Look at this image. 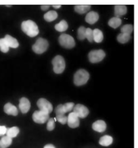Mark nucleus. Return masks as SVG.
Here are the masks:
<instances>
[{"label":"nucleus","mask_w":138,"mask_h":148,"mask_svg":"<svg viewBox=\"0 0 138 148\" xmlns=\"http://www.w3.org/2000/svg\"><path fill=\"white\" fill-rule=\"evenodd\" d=\"M86 38L90 42H92L93 40V30L90 28H87L86 29Z\"/></svg>","instance_id":"c756f323"},{"label":"nucleus","mask_w":138,"mask_h":148,"mask_svg":"<svg viewBox=\"0 0 138 148\" xmlns=\"http://www.w3.org/2000/svg\"><path fill=\"white\" fill-rule=\"evenodd\" d=\"M49 7H50V5H43L41 6V9L43 10H46L48 9Z\"/></svg>","instance_id":"473e14b6"},{"label":"nucleus","mask_w":138,"mask_h":148,"mask_svg":"<svg viewBox=\"0 0 138 148\" xmlns=\"http://www.w3.org/2000/svg\"><path fill=\"white\" fill-rule=\"evenodd\" d=\"M57 17V13L55 10H50L47 12L44 15V18L48 22H51L55 20Z\"/></svg>","instance_id":"412c9836"},{"label":"nucleus","mask_w":138,"mask_h":148,"mask_svg":"<svg viewBox=\"0 0 138 148\" xmlns=\"http://www.w3.org/2000/svg\"><path fill=\"white\" fill-rule=\"evenodd\" d=\"M52 6L53 7V8H54L55 9H59V8H60V7H61V5H52Z\"/></svg>","instance_id":"f704fd0d"},{"label":"nucleus","mask_w":138,"mask_h":148,"mask_svg":"<svg viewBox=\"0 0 138 148\" xmlns=\"http://www.w3.org/2000/svg\"><path fill=\"white\" fill-rule=\"evenodd\" d=\"M59 42L62 47L66 49L73 48L75 45V42L74 38L72 36L66 34H63L59 36Z\"/></svg>","instance_id":"39448f33"},{"label":"nucleus","mask_w":138,"mask_h":148,"mask_svg":"<svg viewBox=\"0 0 138 148\" xmlns=\"http://www.w3.org/2000/svg\"><path fill=\"white\" fill-rule=\"evenodd\" d=\"M114 12L115 16L121 17L125 15L127 12V8L124 5H117L114 6Z\"/></svg>","instance_id":"2eb2a0df"},{"label":"nucleus","mask_w":138,"mask_h":148,"mask_svg":"<svg viewBox=\"0 0 138 148\" xmlns=\"http://www.w3.org/2000/svg\"><path fill=\"white\" fill-rule=\"evenodd\" d=\"M55 120L54 118H49L47 121V129L48 131H52L55 128Z\"/></svg>","instance_id":"7c9ffc66"},{"label":"nucleus","mask_w":138,"mask_h":148,"mask_svg":"<svg viewBox=\"0 0 138 148\" xmlns=\"http://www.w3.org/2000/svg\"><path fill=\"white\" fill-rule=\"evenodd\" d=\"M86 28L83 26L79 27L77 31V38L78 39L82 40L86 38Z\"/></svg>","instance_id":"a878e982"},{"label":"nucleus","mask_w":138,"mask_h":148,"mask_svg":"<svg viewBox=\"0 0 138 148\" xmlns=\"http://www.w3.org/2000/svg\"><path fill=\"white\" fill-rule=\"evenodd\" d=\"M103 35L102 32L98 29L95 28L93 29V40L96 43H100L103 40Z\"/></svg>","instance_id":"a211bd4d"},{"label":"nucleus","mask_w":138,"mask_h":148,"mask_svg":"<svg viewBox=\"0 0 138 148\" xmlns=\"http://www.w3.org/2000/svg\"><path fill=\"white\" fill-rule=\"evenodd\" d=\"M20 130L17 127H12L9 128H7L6 135L12 138H15L19 134Z\"/></svg>","instance_id":"393cba45"},{"label":"nucleus","mask_w":138,"mask_h":148,"mask_svg":"<svg viewBox=\"0 0 138 148\" xmlns=\"http://www.w3.org/2000/svg\"><path fill=\"white\" fill-rule=\"evenodd\" d=\"M73 110L79 118L86 117L89 113L87 108L82 104H76L75 105L73 108Z\"/></svg>","instance_id":"1a4fd4ad"},{"label":"nucleus","mask_w":138,"mask_h":148,"mask_svg":"<svg viewBox=\"0 0 138 148\" xmlns=\"http://www.w3.org/2000/svg\"><path fill=\"white\" fill-rule=\"evenodd\" d=\"M32 118L35 123L39 124H43L48 120L49 119V113L39 110H36L33 113Z\"/></svg>","instance_id":"0eeeda50"},{"label":"nucleus","mask_w":138,"mask_h":148,"mask_svg":"<svg viewBox=\"0 0 138 148\" xmlns=\"http://www.w3.org/2000/svg\"><path fill=\"white\" fill-rule=\"evenodd\" d=\"M121 23H122L121 19L119 17H117V16L112 17L108 21V25L110 27L114 29H116L118 28L119 26H120Z\"/></svg>","instance_id":"f3484780"},{"label":"nucleus","mask_w":138,"mask_h":148,"mask_svg":"<svg viewBox=\"0 0 138 148\" xmlns=\"http://www.w3.org/2000/svg\"><path fill=\"white\" fill-rule=\"evenodd\" d=\"M105 57V53L101 49L94 50L90 51L88 55L89 60L91 63H97L101 61Z\"/></svg>","instance_id":"423d86ee"},{"label":"nucleus","mask_w":138,"mask_h":148,"mask_svg":"<svg viewBox=\"0 0 138 148\" xmlns=\"http://www.w3.org/2000/svg\"><path fill=\"white\" fill-rule=\"evenodd\" d=\"M18 106L21 112L22 113H26L29 111L30 108V103L26 98L22 97L20 99Z\"/></svg>","instance_id":"9b49d317"},{"label":"nucleus","mask_w":138,"mask_h":148,"mask_svg":"<svg viewBox=\"0 0 138 148\" xmlns=\"http://www.w3.org/2000/svg\"><path fill=\"white\" fill-rule=\"evenodd\" d=\"M22 31L30 37H34L39 34V30L37 25L32 20H28L24 21L21 23Z\"/></svg>","instance_id":"f257e3e1"},{"label":"nucleus","mask_w":138,"mask_h":148,"mask_svg":"<svg viewBox=\"0 0 138 148\" xmlns=\"http://www.w3.org/2000/svg\"><path fill=\"white\" fill-rule=\"evenodd\" d=\"M3 110L4 112L9 115L16 116L18 114V109L11 103H6L3 107Z\"/></svg>","instance_id":"4468645a"},{"label":"nucleus","mask_w":138,"mask_h":148,"mask_svg":"<svg viewBox=\"0 0 138 148\" xmlns=\"http://www.w3.org/2000/svg\"><path fill=\"white\" fill-rule=\"evenodd\" d=\"M56 120L59 121L62 124H64L67 122V117L65 114L56 115Z\"/></svg>","instance_id":"2f4dec72"},{"label":"nucleus","mask_w":138,"mask_h":148,"mask_svg":"<svg viewBox=\"0 0 138 148\" xmlns=\"http://www.w3.org/2000/svg\"><path fill=\"white\" fill-rule=\"evenodd\" d=\"M131 39L130 34L121 32L117 36V41L120 43H127L129 39Z\"/></svg>","instance_id":"b1692460"},{"label":"nucleus","mask_w":138,"mask_h":148,"mask_svg":"<svg viewBox=\"0 0 138 148\" xmlns=\"http://www.w3.org/2000/svg\"><path fill=\"white\" fill-rule=\"evenodd\" d=\"M52 63L53 65V70L55 73L59 74L64 71L66 67V63L62 56L59 55L55 56L53 58Z\"/></svg>","instance_id":"7ed1b4c3"},{"label":"nucleus","mask_w":138,"mask_h":148,"mask_svg":"<svg viewBox=\"0 0 138 148\" xmlns=\"http://www.w3.org/2000/svg\"><path fill=\"white\" fill-rule=\"evenodd\" d=\"M133 25L132 24H125L121 28V31L123 33H126L128 34H131L133 31Z\"/></svg>","instance_id":"cd10ccee"},{"label":"nucleus","mask_w":138,"mask_h":148,"mask_svg":"<svg viewBox=\"0 0 138 148\" xmlns=\"http://www.w3.org/2000/svg\"><path fill=\"white\" fill-rule=\"evenodd\" d=\"M79 117L73 112L69 113L67 116V124L68 125L72 128H76L79 125Z\"/></svg>","instance_id":"9d476101"},{"label":"nucleus","mask_w":138,"mask_h":148,"mask_svg":"<svg viewBox=\"0 0 138 148\" xmlns=\"http://www.w3.org/2000/svg\"><path fill=\"white\" fill-rule=\"evenodd\" d=\"M93 129L98 132H102L105 131L106 128V124L103 120H99L95 121L92 125Z\"/></svg>","instance_id":"ddd939ff"},{"label":"nucleus","mask_w":138,"mask_h":148,"mask_svg":"<svg viewBox=\"0 0 138 148\" xmlns=\"http://www.w3.org/2000/svg\"><path fill=\"white\" fill-rule=\"evenodd\" d=\"M44 148H55V147L52 144H47L45 146H44Z\"/></svg>","instance_id":"72a5a7b5"},{"label":"nucleus","mask_w":138,"mask_h":148,"mask_svg":"<svg viewBox=\"0 0 138 148\" xmlns=\"http://www.w3.org/2000/svg\"><path fill=\"white\" fill-rule=\"evenodd\" d=\"M48 46V42L45 39L39 38L32 46V50L36 54H42L47 50Z\"/></svg>","instance_id":"20e7f679"},{"label":"nucleus","mask_w":138,"mask_h":148,"mask_svg":"<svg viewBox=\"0 0 138 148\" xmlns=\"http://www.w3.org/2000/svg\"><path fill=\"white\" fill-rule=\"evenodd\" d=\"M12 142V138L7 136H3L0 139V148H6L9 147Z\"/></svg>","instance_id":"6ab92c4d"},{"label":"nucleus","mask_w":138,"mask_h":148,"mask_svg":"<svg viewBox=\"0 0 138 148\" xmlns=\"http://www.w3.org/2000/svg\"><path fill=\"white\" fill-rule=\"evenodd\" d=\"M4 38L9 47L17 48L18 47L19 43L18 40L14 37L10 35H6Z\"/></svg>","instance_id":"dca6fc26"},{"label":"nucleus","mask_w":138,"mask_h":148,"mask_svg":"<svg viewBox=\"0 0 138 148\" xmlns=\"http://www.w3.org/2000/svg\"><path fill=\"white\" fill-rule=\"evenodd\" d=\"M91 6L88 5H77L74 6L75 11L79 14H84L87 12Z\"/></svg>","instance_id":"aec40b11"},{"label":"nucleus","mask_w":138,"mask_h":148,"mask_svg":"<svg viewBox=\"0 0 138 148\" xmlns=\"http://www.w3.org/2000/svg\"><path fill=\"white\" fill-rule=\"evenodd\" d=\"M9 50V47L7 44L5 38L0 39V50L3 53H7Z\"/></svg>","instance_id":"bb28decb"},{"label":"nucleus","mask_w":138,"mask_h":148,"mask_svg":"<svg viewBox=\"0 0 138 148\" xmlns=\"http://www.w3.org/2000/svg\"><path fill=\"white\" fill-rule=\"evenodd\" d=\"M89 73L85 69H80L78 70L74 75V82L76 86H79L87 83L89 79Z\"/></svg>","instance_id":"f03ea898"},{"label":"nucleus","mask_w":138,"mask_h":148,"mask_svg":"<svg viewBox=\"0 0 138 148\" xmlns=\"http://www.w3.org/2000/svg\"><path fill=\"white\" fill-rule=\"evenodd\" d=\"M98 19L99 14L98 13L94 11H91L89 12L85 17V21L90 24H94L98 20Z\"/></svg>","instance_id":"f8f14e48"},{"label":"nucleus","mask_w":138,"mask_h":148,"mask_svg":"<svg viewBox=\"0 0 138 148\" xmlns=\"http://www.w3.org/2000/svg\"><path fill=\"white\" fill-rule=\"evenodd\" d=\"M74 107V103L73 102H67L64 104H63V108L65 113L69 112L73 109Z\"/></svg>","instance_id":"c85d7f7f"},{"label":"nucleus","mask_w":138,"mask_h":148,"mask_svg":"<svg viewBox=\"0 0 138 148\" xmlns=\"http://www.w3.org/2000/svg\"><path fill=\"white\" fill-rule=\"evenodd\" d=\"M113 142V138L109 135H104L102 136L99 140V143L103 146H108Z\"/></svg>","instance_id":"4be33fe9"},{"label":"nucleus","mask_w":138,"mask_h":148,"mask_svg":"<svg viewBox=\"0 0 138 148\" xmlns=\"http://www.w3.org/2000/svg\"><path fill=\"white\" fill-rule=\"evenodd\" d=\"M37 105L40 110L45 112L48 113H51L53 110L52 104L45 98H40L37 102Z\"/></svg>","instance_id":"6e6552de"},{"label":"nucleus","mask_w":138,"mask_h":148,"mask_svg":"<svg viewBox=\"0 0 138 148\" xmlns=\"http://www.w3.org/2000/svg\"><path fill=\"white\" fill-rule=\"evenodd\" d=\"M68 27V25L67 21L64 20H62L55 25V28L59 32H64L67 29Z\"/></svg>","instance_id":"5701e85b"}]
</instances>
